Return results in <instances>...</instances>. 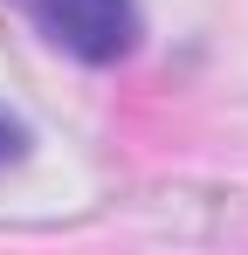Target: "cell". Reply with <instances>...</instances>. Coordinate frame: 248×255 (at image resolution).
I'll list each match as a JSON object with an SVG mask.
<instances>
[{"instance_id":"cell-2","label":"cell","mask_w":248,"mask_h":255,"mask_svg":"<svg viewBox=\"0 0 248 255\" xmlns=\"http://www.w3.org/2000/svg\"><path fill=\"white\" fill-rule=\"evenodd\" d=\"M21 152H28V131H21V118H7V111H0V166H14Z\"/></svg>"},{"instance_id":"cell-1","label":"cell","mask_w":248,"mask_h":255,"mask_svg":"<svg viewBox=\"0 0 248 255\" xmlns=\"http://www.w3.org/2000/svg\"><path fill=\"white\" fill-rule=\"evenodd\" d=\"M14 7L76 62H124L138 48V7L131 0H14Z\"/></svg>"}]
</instances>
